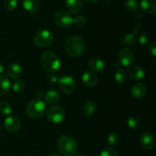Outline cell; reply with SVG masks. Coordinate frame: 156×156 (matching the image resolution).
I'll use <instances>...</instances> for the list:
<instances>
[{"label":"cell","mask_w":156,"mask_h":156,"mask_svg":"<svg viewBox=\"0 0 156 156\" xmlns=\"http://www.w3.org/2000/svg\"><path fill=\"white\" fill-rule=\"evenodd\" d=\"M103 1H105V2H111V0H103Z\"/></svg>","instance_id":"obj_43"},{"label":"cell","mask_w":156,"mask_h":156,"mask_svg":"<svg viewBox=\"0 0 156 156\" xmlns=\"http://www.w3.org/2000/svg\"><path fill=\"white\" fill-rule=\"evenodd\" d=\"M138 40L140 44H142V45H146V44H147L149 42V41H150V37H149V36L147 34L144 33V34H140V36H139Z\"/></svg>","instance_id":"obj_33"},{"label":"cell","mask_w":156,"mask_h":156,"mask_svg":"<svg viewBox=\"0 0 156 156\" xmlns=\"http://www.w3.org/2000/svg\"><path fill=\"white\" fill-rule=\"evenodd\" d=\"M135 59L133 52L129 48H123L118 54L119 64L123 66H129L133 62Z\"/></svg>","instance_id":"obj_9"},{"label":"cell","mask_w":156,"mask_h":156,"mask_svg":"<svg viewBox=\"0 0 156 156\" xmlns=\"http://www.w3.org/2000/svg\"><path fill=\"white\" fill-rule=\"evenodd\" d=\"M85 1L86 2L90 3V4H93V3L97 2L98 1V0H85Z\"/></svg>","instance_id":"obj_39"},{"label":"cell","mask_w":156,"mask_h":156,"mask_svg":"<svg viewBox=\"0 0 156 156\" xmlns=\"http://www.w3.org/2000/svg\"><path fill=\"white\" fill-rule=\"evenodd\" d=\"M57 149L63 156H75L78 152V145L73 138L63 136L58 140Z\"/></svg>","instance_id":"obj_2"},{"label":"cell","mask_w":156,"mask_h":156,"mask_svg":"<svg viewBox=\"0 0 156 156\" xmlns=\"http://www.w3.org/2000/svg\"><path fill=\"white\" fill-rule=\"evenodd\" d=\"M4 126L9 132L15 133L19 130L21 128V122L17 117L10 116L5 120Z\"/></svg>","instance_id":"obj_10"},{"label":"cell","mask_w":156,"mask_h":156,"mask_svg":"<svg viewBox=\"0 0 156 156\" xmlns=\"http://www.w3.org/2000/svg\"><path fill=\"white\" fill-rule=\"evenodd\" d=\"M73 24L78 27H82L86 24V18L83 15H77L76 18H73Z\"/></svg>","instance_id":"obj_31"},{"label":"cell","mask_w":156,"mask_h":156,"mask_svg":"<svg viewBox=\"0 0 156 156\" xmlns=\"http://www.w3.org/2000/svg\"><path fill=\"white\" fill-rule=\"evenodd\" d=\"M58 83H59L58 85H59V89L64 94H70L74 92L76 90V82L72 76H68V75L61 76L58 80Z\"/></svg>","instance_id":"obj_6"},{"label":"cell","mask_w":156,"mask_h":156,"mask_svg":"<svg viewBox=\"0 0 156 156\" xmlns=\"http://www.w3.org/2000/svg\"><path fill=\"white\" fill-rule=\"evenodd\" d=\"M47 118L50 123H59L65 118V111L61 107L53 105L47 110Z\"/></svg>","instance_id":"obj_7"},{"label":"cell","mask_w":156,"mask_h":156,"mask_svg":"<svg viewBox=\"0 0 156 156\" xmlns=\"http://www.w3.org/2000/svg\"><path fill=\"white\" fill-rule=\"evenodd\" d=\"M120 136L117 133H111L108 136V142L110 145L115 146L120 142Z\"/></svg>","instance_id":"obj_29"},{"label":"cell","mask_w":156,"mask_h":156,"mask_svg":"<svg viewBox=\"0 0 156 156\" xmlns=\"http://www.w3.org/2000/svg\"><path fill=\"white\" fill-rule=\"evenodd\" d=\"M149 52L153 56H156V43L155 42L151 43L150 45L149 46Z\"/></svg>","instance_id":"obj_35"},{"label":"cell","mask_w":156,"mask_h":156,"mask_svg":"<svg viewBox=\"0 0 156 156\" xmlns=\"http://www.w3.org/2000/svg\"><path fill=\"white\" fill-rule=\"evenodd\" d=\"M12 108L10 104L5 101H0V113L4 115H9L12 114Z\"/></svg>","instance_id":"obj_25"},{"label":"cell","mask_w":156,"mask_h":156,"mask_svg":"<svg viewBox=\"0 0 156 156\" xmlns=\"http://www.w3.org/2000/svg\"><path fill=\"white\" fill-rule=\"evenodd\" d=\"M11 89V81L6 76H0V95L9 93Z\"/></svg>","instance_id":"obj_21"},{"label":"cell","mask_w":156,"mask_h":156,"mask_svg":"<svg viewBox=\"0 0 156 156\" xmlns=\"http://www.w3.org/2000/svg\"><path fill=\"white\" fill-rule=\"evenodd\" d=\"M8 75L12 79H17L21 77L22 75V69L21 66L18 63H12L9 66L7 69Z\"/></svg>","instance_id":"obj_17"},{"label":"cell","mask_w":156,"mask_h":156,"mask_svg":"<svg viewBox=\"0 0 156 156\" xmlns=\"http://www.w3.org/2000/svg\"><path fill=\"white\" fill-rule=\"evenodd\" d=\"M136 38L133 34H125L120 37V43L125 47H131L135 44Z\"/></svg>","instance_id":"obj_23"},{"label":"cell","mask_w":156,"mask_h":156,"mask_svg":"<svg viewBox=\"0 0 156 156\" xmlns=\"http://www.w3.org/2000/svg\"><path fill=\"white\" fill-rule=\"evenodd\" d=\"M128 74L133 80H142L145 77V71L139 66H132L128 69Z\"/></svg>","instance_id":"obj_13"},{"label":"cell","mask_w":156,"mask_h":156,"mask_svg":"<svg viewBox=\"0 0 156 156\" xmlns=\"http://www.w3.org/2000/svg\"><path fill=\"white\" fill-rule=\"evenodd\" d=\"M35 94H36V96L38 98H41L43 96V92L41 90H37V91H36V92H35Z\"/></svg>","instance_id":"obj_38"},{"label":"cell","mask_w":156,"mask_h":156,"mask_svg":"<svg viewBox=\"0 0 156 156\" xmlns=\"http://www.w3.org/2000/svg\"><path fill=\"white\" fill-rule=\"evenodd\" d=\"M140 7L146 13L155 14L156 12V0H142Z\"/></svg>","instance_id":"obj_16"},{"label":"cell","mask_w":156,"mask_h":156,"mask_svg":"<svg viewBox=\"0 0 156 156\" xmlns=\"http://www.w3.org/2000/svg\"><path fill=\"white\" fill-rule=\"evenodd\" d=\"M100 156H118L117 152L114 148H106L101 152Z\"/></svg>","instance_id":"obj_32"},{"label":"cell","mask_w":156,"mask_h":156,"mask_svg":"<svg viewBox=\"0 0 156 156\" xmlns=\"http://www.w3.org/2000/svg\"><path fill=\"white\" fill-rule=\"evenodd\" d=\"M46 80H47V82L50 84L56 83L58 81V78L56 75L54 74H48L46 76Z\"/></svg>","instance_id":"obj_34"},{"label":"cell","mask_w":156,"mask_h":156,"mask_svg":"<svg viewBox=\"0 0 156 156\" xmlns=\"http://www.w3.org/2000/svg\"><path fill=\"white\" fill-rule=\"evenodd\" d=\"M115 80L117 83L123 84L126 80V73L123 69H120L115 73Z\"/></svg>","instance_id":"obj_26"},{"label":"cell","mask_w":156,"mask_h":156,"mask_svg":"<svg viewBox=\"0 0 156 156\" xmlns=\"http://www.w3.org/2000/svg\"><path fill=\"white\" fill-rule=\"evenodd\" d=\"M65 50L69 56L73 57L81 56L85 50V41L77 35L69 37L65 43Z\"/></svg>","instance_id":"obj_1"},{"label":"cell","mask_w":156,"mask_h":156,"mask_svg":"<svg viewBox=\"0 0 156 156\" xmlns=\"http://www.w3.org/2000/svg\"><path fill=\"white\" fill-rule=\"evenodd\" d=\"M4 5L8 11H14L16 9L18 6V1L17 0H5Z\"/></svg>","instance_id":"obj_30"},{"label":"cell","mask_w":156,"mask_h":156,"mask_svg":"<svg viewBox=\"0 0 156 156\" xmlns=\"http://www.w3.org/2000/svg\"><path fill=\"white\" fill-rule=\"evenodd\" d=\"M146 93V88L143 84H136L131 88V94L134 98H142L144 97Z\"/></svg>","instance_id":"obj_19"},{"label":"cell","mask_w":156,"mask_h":156,"mask_svg":"<svg viewBox=\"0 0 156 156\" xmlns=\"http://www.w3.org/2000/svg\"><path fill=\"white\" fill-rule=\"evenodd\" d=\"M143 12H140V11L137 10L135 12V14H134V17L136 18H138V19H140V18H143Z\"/></svg>","instance_id":"obj_37"},{"label":"cell","mask_w":156,"mask_h":156,"mask_svg":"<svg viewBox=\"0 0 156 156\" xmlns=\"http://www.w3.org/2000/svg\"><path fill=\"white\" fill-rule=\"evenodd\" d=\"M125 9L129 12H135L139 9V3L136 0H127L125 2Z\"/></svg>","instance_id":"obj_27"},{"label":"cell","mask_w":156,"mask_h":156,"mask_svg":"<svg viewBox=\"0 0 156 156\" xmlns=\"http://www.w3.org/2000/svg\"><path fill=\"white\" fill-rule=\"evenodd\" d=\"M88 66L93 72L100 73V72L103 71L105 69V62L101 58H93L88 62Z\"/></svg>","instance_id":"obj_15"},{"label":"cell","mask_w":156,"mask_h":156,"mask_svg":"<svg viewBox=\"0 0 156 156\" xmlns=\"http://www.w3.org/2000/svg\"><path fill=\"white\" fill-rule=\"evenodd\" d=\"M41 65L45 71L55 73L60 68V60L54 53L50 51L44 52L41 56Z\"/></svg>","instance_id":"obj_3"},{"label":"cell","mask_w":156,"mask_h":156,"mask_svg":"<svg viewBox=\"0 0 156 156\" xmlns=\"http://www.w3.org/2000/svg\"><path fill=\"white\" fill-rule=\"evenodd\" d=\"M45 101L50 105H55L60 100V94L57 91L54 89H50L47 91L45 94Z\"/></svg>","instance_id":"obj_20"},{"label":"cell","mask_w":156,"mask_h":156,"mask_svg":"<svg viewBox=\"0 0 156 156\" xmlns=\"http://www.w3.org/2000/svg\"><path fill=\"white\" fill-rule=\"evenodd\" d=\"M27 114L32 118L41 117L46 112V105L41 98L34 99L27 105Z\"/></svg>","instance_id":"obj_4"},{"label":"cell","mask_w":156,"mask_h":156,"mask_svg":"<svg viewBox=\"0 0 156 156\" xmlns=\"http://www.w3.org/2000/svg\"><path fill=\"white\" fill-rule=\"evenodd\" d=\"M65 5L67 10L73 14H78L82 10V0H66Z\"/></svg>","instance_id":"obj_12"},{"label":"cell","mask_w":156,"mask_h":156,"mask_svg":"<svg viewBox=\"0 0 156 156\" xmlns=\"http://www.w3.org/2000/svg\"><path fill=\"white\" fill-rule=\"evenodd\" d=\"M53 40H54V37H53V33L45 29L37 32L33 38L34 43L37 47H42V48L50 47L53 44Z\"/></svg>","instance_id":"obj_5"},{"label":"cell","mask_w":156,"mask_h":156,"mask_svg":"<svg viewBox=\"0 0 156 156\" xmlns=\"http://www.w3.org/2000/svg\"><path fill=\"white\" fill-rule=\"evenodd\" d=\"M127 125L130 129H137L140 127L141 123L138 117H135V116H131L128 118Z\"/></svg>","instance_id":"obj_24"},{"label":"cell","mask_w":156,"mask_h":156,"mask_svg":"<svg viewBox=\"0 0 156 156\" xmlns=\"http://www.w3.org/2000/svg\"><path fill=\"white\" fill-rule=\"evenodd\" d=\"M82 82L85 85L89 87L95 86L98 84V77L94 73L90 71H86L82 76Z\"/></svg>","instance_id":"obj_14"},{"label":"cell","mask_w":156,"mask_h":156,"mask_svg":"<svg viewBox=\"0 0 156 156\" xmlns=\"http://www.w3.org/2000/svg\"><path fill=\"white\" fill-rule=\"evenodd\" d=\"M24 89H25V85L23 81L17 80L16 82H15L13 85V90L15 93L21 94V93L24 92Z\"/></svg>","instance_id":"obj_28"},{"label":"cell","mask_w":156,"mask_h":156,"mask_svg":"<svg viewBox=\"0 0 156 156\" xmlns=\"http://www.w3.org/2000/svg\"><path fill=\"white\" fill-rule=\"evenodd\" d=\"M3 71H4V66H3V64L0 62V74H2Z\"/></svg>","instance_id":"obj_40"},{"label":"cell","mask_w":156,"mask_h":156,"mask_svg":"<svg viewBox=\"0 0 156 156\" xmlns=\"http://www.w3.org/2000/svg\"><path fill=\"white\" fill-rule=\"evenodd\" d=\"M54 21L59 27L62 28H67L73 24V18L67 12L59 11L55 15Z\"/></svg>","instance_id":"obj_8"},{"label":"cell","mask_w":156,"mask_h":156,"mask_svg":"<svg viewBox=\"0 0 156 156\" xmlns=\"http://www.w3.org/2000/svg\"><path fill=\"white\" fill-rule=\"evenodd\" d=\"M140 144L146 150H151L155 146V139L150 133H144L140 137Z\"/></svg>","instance_id":"obj_11"},{"label":"cell","mask_w":156,"mask_h":156,"mask_svg":"<svg viewBox=\"0 0 156 156\" xmlns=\"http://www.w3.org/2000/svg\"><path fill=\"white\" fill-rule=\"evenodd\" d=\"M21 2L24 9L31 13L36 12L41 5L40 0H21Z\"/></svg>","instance_id":"obj_18"},{"label":"cell","mask_w":156,"mask_h":156,"mask_svg":"<svg viewBox=\"0 0 156 156\" xmlns=\"http://www.w3.org/2000/svg\"><path fill=\"white\" fill-rule=\"evenodd\" d=\"M50 156H60V155H57V154H53V155H50Z\"/></svg>","instance_id":"obj_42"},{"label":"cell","mask_w":156,"mask_h":156,"mask_svg":"<svg viewBox=\"0 0 156 156\" xmlns=\"http://www.w3.org/2000/svg\"><path fill=\"white\" fill-rule=\"evenodd\" d=\"M142 29H143V27H142L141 24H136V25L133 28V34L134 35L138 34L141 31Z\"/></svg>","instance_id":"obj_36"},{"label":"cell","mask_w":156,"mask_h":156,"mask_svg":"<svg viewBox=\"0 0 156 156\" xmlns=\"http://www.w3.org/2000/svg\"><path fill=\"white\" fill-rule=\"evenodd\" d=\"M0 132H1V126H0Z\"/></svg>","instance_id":"obj_44"},{"label":"cell","mask_w":156,"mask_h":156,"mask_svg":"<svg viewBox=\"0 0 156 156\" xmlns=\"http://www.w3.org/2000/svg\"><path fill=\"white\" fill-rule=\"evenodd\" d=\"M76 156H86V155H84V154H79V155H77Z\"/></svg>","instance_id":"obj_41"},{"label":"cell","mask_w":156,"mask_h":156,"mask_svg":"<svg viewBox=\"0 0 156 156\" xmlns=\"http://www.w3.org/2000/svg\"><path fill=\"white\" fill-rule=\"evenodd\" d=\"M82 111H83L84 115L86 117H91L96 111V105L94 101H88L82 108Z\"/></svg>","instance_id":"obj_22"}]
</instances>
